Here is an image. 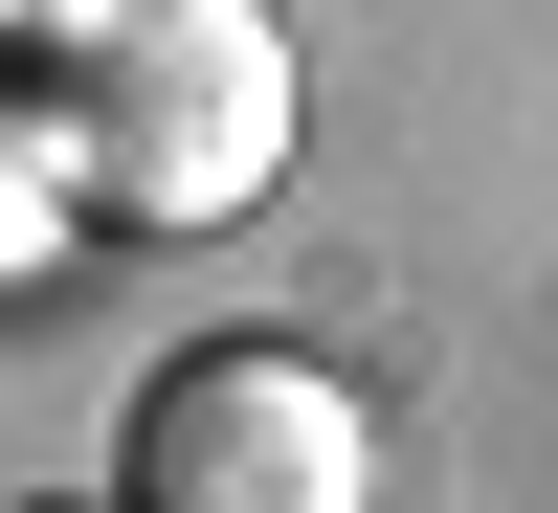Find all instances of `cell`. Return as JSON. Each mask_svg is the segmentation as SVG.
<instances>
[{
	"label": "cell",
	"mask_w": 558,
	"mask_h": 513,
	"mask_svg": "<svg viewBox=\"0 0 558 513\" xmlns=\"http://www.w3.org/2000/svg\"><path fill=\"white\" fill-rule=\"evenodd\" d=\"M23 157L89 223H223L291 179V23L268 0H68L23 68Z\"/></svg>",
	"instance_id": "6da1fadb"
},
{
	"label": "cell",
	"mask_w": 558,
	"mask_h": 513,
	"mask_svg": "<svg viewBox=\"0 0 558 513\" xmlns=\"http://www.w3.org/2000/svg\"><path fill=\"white\" fill-rule=\"evenodd\" d=\"M112 491H134V513H357V491H380V425H357L336 357H291V335H202V357H157V380H134Z\"/></svg>",
	"instance_id": "7a4b0ae2"
},
{
	"label": "cell",
	"mask_w": 558,
	"mask_h": 513,
	"mask_svg": "<svg viewBox=\"0 0 558 513\" xmlns=\"http://www.w3.org/2000/svg\"><path fill=\"white\" fill-rule=\"evenodd\" d=\"M23 513H134V491H23Z\"/></svg>",
	"instance_id": "3957f363"
}]
</instances>
